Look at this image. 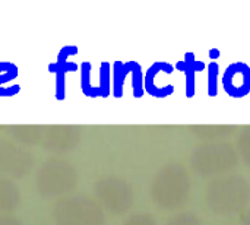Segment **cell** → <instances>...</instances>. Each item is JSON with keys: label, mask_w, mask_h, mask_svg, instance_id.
<instances>
[{"label": "cell", "mask_w": 250, "mask_h": 225, "mask_svg": "<svg viewBox=\"0 0 250 225\" xmlns=\"http://www.w3.org/2000/svg\"><path fill=\"white\" fill-rule=\"evenodd\" d=\"M56 225H103L104 217L100 204L88 196H67L53 208Z\"/></svg>", "instance_id": "6da1fadb"}, {"label": "cell", "mask_w": 250, "mask_h": 225, "mask_svg": "<svg viewBox=\"0 0 250 225\" xmlns=\"http://www.w3.org/2000/svg\"><path fill=\"white\" fill-rule=\"evenodd\" d=\"M76 184V171L70 161L51 158L45 161L37 177L38 192L44 196L62 195L72 190Z\"/></svg>", "instance_id": "7a4b0ae2"}, {"label": "cell", "mask_w": 250, "mask_h": 225, "mask_svg": "<svg viewBox=\"0 0 250 225\" xmlns=\"http://www.w3.org/2000/svg\"><path fill=\"white\" fill-rule=\"evenodd\" d=\"M224 91L233 98H243L250 94V67L243 61L231 63L223 73Z\"/></svg>", "instance_id": "3957f363"}, {"label": "cell", "mask_w": 250, "mask_h": 225, "mask_svg": "<svg viewBox=\"0 0 250 225\" xmlns=\"http://www.w3.org/2000/svg\"><path fill=\"white\" fill-rule=\"evenodd\" d=\"M78 54V47L76 45H64L59 54L57 60L54 63L48 64V70L56 76V88H54V97L57 100H64L66 98V75L69 72H75L79 69V66L73 61H69L72 56Z\"/></svg>", "instance_id": "277c9868"}, {"label": "cell", "mask_w": 250, "mask_h": 225, "mask_svg": "<svg viewBox=\"0 0 250 225\" xmlns=\"http://www.w3.org/2000/svg\"><path fill=\"white\" fill-rule=\"evenodd\" d=\"M163 72L167 75H171L174 72V66L167 61H155L154 64H151L148 67L146 73L144 75V89L151 97L166 98V97H170L171 94H174V91H176L174 85H171V83H168L167 86H160L157 83V76Z\"/></svg>", "instance_id": "5b68a950"}, {"label": "cell", "mask_w": 250, "mask_h": 225, "mask_svg": "<svg viewBox=\"0 0 250 225\" xmlns=\"http://www.w3.org/2000/svg\"><path fill=\"white\" fill-rule=\"evenodd\" d=\"M29 167V157L13 143L0 142V173L18 174Z\"/></svg>", "instance_id": "8992f818"}, {"label": "cell", "mask_w": 250, "mask_h": 225, "mask_svg": "<svg viewBox=\"0 0 250 225\" xmlns=\"http://www.w3.org/2000/svg\"><path fill=\"white\" fill-rule=\"evenodd\" d=\"M174 69L182 72L186 78L185 85V94L188 98H193L196 94V73L205 70V63L201 60H196V56L193 51H188L183 56V60L177 61Z\"/></svg>", "instance_id": "52a82bcc"}, {"label": "cell", "mask_w": 250, "mask_h": 225, "mask_svg": "<svg viewBox=\"0 0 250 225\" xmlns=\"http://www.w3.org/2000/svg\"><path fill=\"white\" fill-rule=\"evenodd\" d=\"M19 204L21 192L18 186L4 176H0V214L13 212L19 206Z\"/></svg>", "instance_id": "ba28073f"}, {"label": "cell", "mask_w": 250, "mask_h": 225, "mask_svg": "<svg viewBox=\"0 0 250 225\" xmlns=\"http://www.w3.org/2000/svg\"><path fill=\"white\" fill-rule=\"evenodd\" d=\"M18 66L10 61H0V97H13L19 94L21 85L13 83L12 86H6L9 82H13L18 78Z\"/></svg>", "instance_id": "9c48e42d"}, {"label": "cell", "mask_w": 250, "mask_h": 225, "mask_svg": "<svg viewBox=\"0 0 250 225\" xmlns=\"http://www.w3.org/2000/svg\"><path fill=\"white\" fill-rule=\"evenodd\" d=\"M136 61L130 60V61H114L113 63V69H111V89H113V95L116 98H122L123 97V88H125V81L126 78L132 73V69L135 66Z\"/></svg>", "instance_id": "30bf717a"}, {"label": "cell", "mask_w": 250, "mask_h": 225, "mask_svg": "<svg viewBox=\"0 0 250 225\" xmlns=\"http://www.w3.org/2000/svg\"><path fill=\"white\" fill-rule=\"evenodd\" d=\"M97 91H98V97L101 98H107L111 94V64L108 61H101L100 64Z\"/></svg>", "instance_id": "8fae6325"}, {"label": "cell", "mask_w": 250, "mask_h": 225, "mask_svg": "<svg viewBox=\"0 0 250 225\" xmlns=\"http://www.w3.org/2000/svg\"><path fill=\"white\" fill-rule=\"evenodd\" d=\"M81 89L86 97L94 98V85H92V64L91 61H83L81 66Z\"/></svg>", "instance_id": "7c38bea8"}, {"label": "cell", "mask_w": 250, "mask_h": 225, "mask_svg": "<svg viewBox=\"0 0 250 225\" xmlns=\"http://www.w3.org/2000/svg\"><path fill=\"white\" fill-rule=\"evenodd\" d=\"M208 72V83H207V91L209 97H217L218 95V78H220V64L217 61H211L207 66Z\"/></svg>", "instance_id": "4fadbf2b"}, {"label": "cell", "mask_w": 250, "mask_h": 225, "mask_svg": "<svg viewBox=\"0 0 250 225\" xmlns=\"http://www.w3.org/2000/svg\"><path fill=\"white\" fill-rule=\"evenodd\" d=\"M0 225H22L15 217H10L9 214H0Z\"/></svg>", "instance_id": "5bb4252c"}, {"label": "cell", "mask_w": 250, "mask_h": 225, "mask_svg": "<svg viewBox=\"0 0 250 225\" xmlns=\"http://www.w3.org/2000/svg\"><path fill=\"white\" fill-rule=\"evenodd\" d=\"M208 54H209V59H211L212 61H215L217 59H220V56H221V50H220V48H217V47H214V48H211V50L208 51Z\"/></svg>", "instance_id": "9a60e30c"}]
</instances>
